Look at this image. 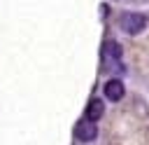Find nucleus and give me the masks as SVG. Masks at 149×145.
Returning a JSON list of instances; mask_svg holds the SVG:
<instances>
[{
    "mask_svg": "<svg viewBox=\"0 0 149 145\" xmlns=\"http://www.w3.org/2000/svg\"><path fill=\"white\" fill-rule=\"evenodd\" d=\"M144 26H147V16H144V14H137V12H126V14L121 16V28H123L126 33H130V35L140 33Z\"/></svg>",
    "mask_w": 149,
    "mask_h": 145,
    "instance_id": "1",
    "label": "nucleus"
},
{
    "mask_svg": "<svg viewBox=\"0 0 149 145\" xmlns=\"http://www.w3.org/2000/svg\"><path fill=\"white\" fill-rule=\"evenodd\" d=\"M74 136H77L81 143H88V140H93V138L98 136L95 122H88V119H81V122H77V126H74Z\"/></svg>",
    "mask_w": 149,
    "mask_h": 145,
    "instance_id": "2",
    "label": "nucleus"
},
{
    "mask_svg": "<svg viewBox=\"0 0 149 145\" xmlns=\"http://www.w3.org/2000/svg\"><path fill=\"white\" fill-rule=\"evenodd\" d=\"M105 96L109 101H121L123 98V84H121V80H109L105 84Z\"/></svg>",
    "mask_w": 149,
    "mask_h": 145,
    "instance_id": "3",
    "label": "nucleus"
},
{
    "mask_svg": "<svg viewBox=\"0 0 149 145\" xmlns=\"http://www.w3.org/2000/svg\"><path fill=\"white\" fill-rule=\"evenodd\" d=\"M102 112H105L102 101H100V98H93V101L88 103V108H86V119H88V122H95V119L102 117Z\"/></svg>",
    "mask_w": 149,
    "mask_h": 145,
    "instance_id": "4",
    "label": "nucleus"
}]
</instances>
